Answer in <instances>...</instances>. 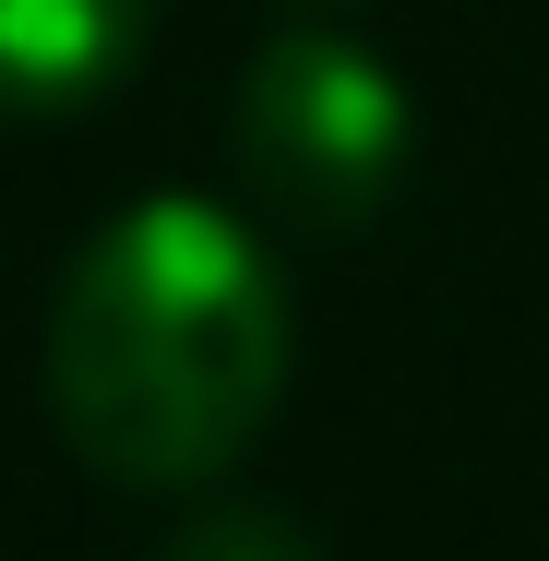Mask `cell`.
Returning a JSON list of instances; mask_svg holds the SVG:
<instances>
[{"mask_svg": "<svg viewBox=\"0 0 549 561\" xmlns=\"http://www.w3.org/2000/svg\"><path fill=\"white\" fill-rule=\"evenodd\" d=\"M156 48V0H0V119H72Z\"/></svg>", "mask_w": 549, "mask_h": 561, "instance_id": "3957f363", "label": "cell"}, {"mask_svg": "<svg viewBox=\"0 0 549 561\" xmlns=\"http://www.w3.org/2000/svg\"><path fill=\"white\" fill-rule=\"evenodd\" d=\"M239 180L275 227H311V239H346L394 204L407 156H419V119H407V84L382 48L334 36V24H287L251 72H239Z\"/></svg>", "mask_w": 549, "mask_h": 561, "instance_id": "7a4b0ae2", "label": "cell"}, {"mask_svg": "<svg viewBox=\"0 0 549 561\" xmlns=\"http://www.w3.org/2000/svg\"><path fill=\"white\" fill-rule=\"evenodd\" d=\"M287 394V287L263 227L156 192L108 216L48 311V419L119 490H204Z\"/></svg>", "mask_w": 549, "mask_h": 561, "instance_id": "6da1fadb", "label": "cell"}, {"mask_svg": "<svg viewBox=\"0 0 549 561\" xmlns=\"http://www.w3.org/2000/svg\"><path fill=\"white\" fill-rule=\"evenodd\" d=\"M168 561H323L287 514H263V502H216V514H192L180 538H168Z\"/></svg>", "mask_w": 549, "mask_h": 561, "instance_id": "277c9868", "label": "cell"}, {"mask_svg": "<svg viewBox=\"0 0 549 561\" xmlns=\"http://www.w3.org/2000/svg\"><path fill=\"white\" fill-rule=\"evenodd\" d=\"M299 12H334V0H299Z\"/></svg>", "mask_w": 549, "mask_h": 561, "instance_id": "5b68a950", "label": "cell"}]
</instances>
